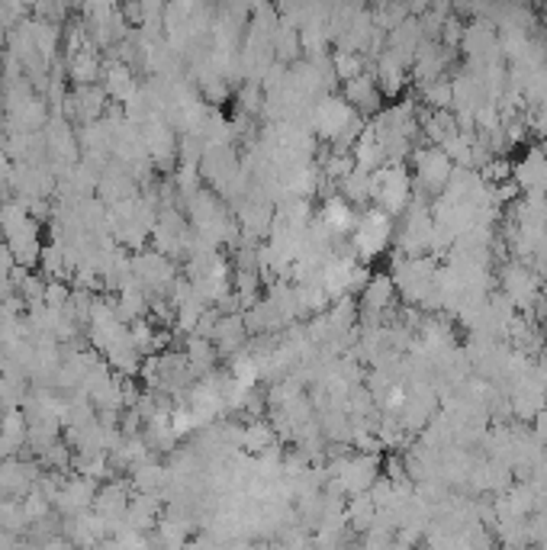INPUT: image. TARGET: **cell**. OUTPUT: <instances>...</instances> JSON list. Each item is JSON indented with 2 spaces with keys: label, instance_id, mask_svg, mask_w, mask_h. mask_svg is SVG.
Masks as SVG:
<instances>
[{
  "label": "cell",
  "instance_id": "7a4b0ae2",
  "mask_svg": "<svg viewBox=\"0 0 547 550\" xmlns=\"http://www.w3.org/2000/svg\"><path fill=\"white\" fill-rule=\"evenodd\" d=\"M412 178L403 164H383L371 174V203L389 216H403L406 206L412 203Z\"/></svg>",
  "mask_w": 547,
  "mask_h": 550
},
{
  "label": "cell",
  "instance_id": "30bf717a",
  "mask_svg": "<svg viewBox=\"0 0 547 550\" xmlns=\"http://www.w3.org/2000/svg\"><path fill=\"white\" fill-rule=\"evenodd\" d=\"M210 341L216 345L220 357H235L242 348H248V341H251V335H248V329H245V316H242V312H235V316H220Z\"/></svg>",
  "mask_w": 547,
  "mask_h": 550
},
{
  "label": "cell",
  "instance_id": "8992f818",
  "mask_svg": "<svg viewBox=\"0 0 547 550\" xmlns=\"http://www.w3.org/2000/svg\"><path fill=\"white\" fill-rule=\"evenodd\" d=\"M460 49H464L470 65H483V62L503 58V55H499V33H496V27L489 19H470V23H464Z\"/></svg>",
  "mask_w": 547,
  "mask_h": 550
},
{
  "label": "cell",
  "instance_id": "ac0fdd59",
  "mask_svg": "<svg viewBox=\"0 0 547 550\" xmlns=\"http://www.w3.org/2000/svg\"><path fill=\"white\" fill-rule=\"evenodd\" d=\"M422 103H428V110L454 107V88H451V78H438V80H432V84H425Z\"/></svg>",
  "mask_w": 547,
  "mask_h": 550
},
{
  "label": "cell",
  "instance_id": "5bb4252c",
  "mask_svg": "<svg viewBox=\"0 0 547 550\" xmlns=\"http://www.w3.org/2000/svg\"><path fill=\"white\" fill-rule=\"evenodd\" d=\"M354 155V168L364 171V174H374L377 168H383L387 164V151H383V142H380L377 135L371 133V126L361 133V139L354 142L351 149Z\"/></svg>",
  "mask_w": 547,
  "mask_h": 550
},
{
  "label": "cell",
  "instance_id": "603a6c76",
  "mask_svg": "<svg viewBox=\"0 0 547 550\" xmlns=\"http://www.w3.org/2000/svg\"><path fill=\"white\" fill-rule=\"evenodd\" d=\"M531 432H535V438H538V441L547 447V406L541 409L538 416H535V422H531Z\"/></svg>",
  "mask_w": 547,
  "mask_h": 550
},
{
  "label": "cell",
  "instance_id": "7402d4cb",
  "mask_svg": "<svg viewBox=\"0 0 547 550\" xmlns=\"http://www.w3.org/2000/svg\"><path fill=\"white\" fill-rule=\"evenodd\" d=\"M13 267H17V261H13V251H10L7 241L0 239V280H10Z\"/></svg>",
  "mask_w": 547,
  "mask_h": 550
},
{
  "label": "cell",
  "instance_id": "d6986e66",
  "mask_svg": "<svg viewBox=\"0 0 547 550\" xmlns=\"http://www.w3.org/2000/svg\"><path fill=\"white\" fill-rule=\"evenodd\" d=\"M52 512H55L52 502H49V499H45L42 493H39V489H33V493H29V496L23 499V515H27L29 524H39L42 518H49Z\"/></svg>",
  "mask_w": 547,
  "mask_h": 550
},
{
  "label": "cell",
  "instance_id": "277c9868",
  "mask_svg": "<svg viewBox=\"0 0 547 550\" xmlns=\"http://www.w3.org/2000/svg\"><path fill=\"white\" fill-rule=\"evenodd\" d=\"M412 155H415V174H412L415 194L435 196V200H438V196L444 194V187H448L454 164H451L448 155H444L442 149H435V145H422V149H415Z\"/></svg>",
  "mask_w": 547,
  "mask_h": 550
},
{
  "label": "cell",
  "instance_id": "9a60e30c",
  "mask_svg": "<svg viewBox=\"0 0 547 550\" xmlns=\"http://www.w3.org/2000/svg\"><path fill=\"white\" fill-rule=\"evenodd\" d=\"M344 518L351 524L354 531H371L374 528V518H377V506H374V499L364 493V496H351L348 499V506H344Z\"/></svg>",
  "mask_w": 547,
  "mask_h": 550
},
{
  "label": "cell",
  "instance_id": "5b68a950",
  "mask_svg": "<svg viewBox=\"0 0 547 550\" xmlns=\"http://www.w3.org/2000/svg\"><path fill=\"white\" fill-rule=\"evenodd\" d=\"M42 463L35 457H10L0 461V499H23L35 489V483L42 479Z\"/></svg>",
  "mask_w": 547,
  "mask_h": 550
},
{
  "label": "cell",
  "instance_id": "6da1fadb",
  "mask_svg": "<svg viewBox=\"0 0 547 550\" xmlns=\"http://www.w3.org/2000/svg\"><path fill=\"white\" fill-rule=\"evenodd\" d=\"M393 241H397V222H393V216L377 210V206H367L358 216V225H354L348 245H351L354 257L361 264H371L380 255H387Z\"/></svg>",
  "mask_w": 547,
  "mask_h": 550
},
{
  "label": "cell",
  "instance_id": "e0dca14e",
  "mask_svg": "<svg viewBox=\"0 0 547 550\" xmlns=\"http://www.w3.org/2000/svg\"><path fill=\"white\" fill-rule=\"evenodd\" d=\"M367 55H354V52H332V68H335V78L342 80H354L367 72Z\"/></svg>",
  "mask_w": 547,
  "mask_h": 550
},
{
  "label": "cell",
  "instance_id": "4fadbf2b",
  "mask_svg": "<svg viewBox=\"0 0 547 550\" xmlns=\"http://www.w3.org/2000/svg\"><path fill=\"white\" fill-rule=\"evenodd\" d=\"M184 357L187 364H190V373H194V380H200V377H206V373L220 370V351H216V345H212L210 338H184Z\"/></svg>",
  "mask_w": 547,
  "mask_h": 550
},
{
  "label": "cell",
  "instance_id": "52a82bcc",
  "mask_svg": "<svg viewBox=\"0 0 547 550\" xmlns=\"http://www.w3.org/2000/svg\"><path fill=\"white\" fill-rule=\"evenodd\" d=\"M139 194H142V187L135 184V178L129 174L126 164L110 161V164L100 171L97 200H104L106 206H119V203H126V200H135Z\"/></svg>",
  "mask_w": 547,
  "mask_h": 550
},
{
  "label": "cell",
  "instance_id": "3957f363",
  "mask_svg": "<svg viewBox=\"0 0 547 550\" xmlns=\"http://www.w3.org/2000/svg\"><path fill=\"white\" fill-rule=\"evenodd\" d=\"M133 280L151 296H168L171 284L177 280V264L161 251L145 248L133 255Z\"/></svg>",
  "mask_w": 547,
  "mask_h": 550
},
{
  "label": "cell",
  "instance_id": "8fae6325",
  "mask_svg": "<svg viewBox=\"0 0 547 550\" xmlns=\"http://www.w3.org/2000/svg\"><path fill=\"white\" fill-rule=\"evenodd\" d=\"M348 103L354 107V113L358 116H377L380 113V100H383V94H380L377 88V78H374L371 72H364L361 78L354 80H344V94H342Z\"/></svg>",
  "mask_w": 547,
  "mask_h": 550
},
{
  "label": "cell",
  "instance_id": "44dd1931",
  "mask_svg": "<svg viewBox=\"0 0 547 550\" xmlns=\"http://www.w3.org/2000/svg\"><path fill=\"white\" fill-rule=\"evenodd\" d=\"M10 178H13V161H10V155L4 149H0V196L4 200H10Z\"/></svg>",
  "mask_w": 547,
  "mask_h": 550
},
{
  "label": "cell",
  "instance_id": "7c38bea8",
  "mask_svg": "<svg viewBox=\"0 0 547 550\" xmlns=\"http://www.w3.org/2000/svg\"><path fill=\"white\" fill-rule=\"evenodd\" d=\"M68 62V80L74 84V88H88V84H100V78H104V52H97L94 45H88L84 52L71 55V58H65Z\"/></svg>",
  "mask_w": 547,
  "mask_h": 550
},
{
  "label": "cell",
  "instance_id": "9c48e42d",
  "mask_svg": "<svg viewBox=\"0 0 547 550\" xmlns=\"http://www.w3.org/2000/svg\"><path fill=\"white\" fill-rule=\"evenodd\" d=\"M100 84H104L110 103H119V107L129 103V100H133L135 94H139V88H142L139 74H135L129 65L116 62V58H110V62L104 65V78H100Z\"/></svg>",
  "mask_w": 547,
  "mask_h": 550
},
{
  "label": "cell",
  "instance_id": "ba28073f",
  "mask_svg": "<svg viewBox=\"0 0 547 550\" xmlns=\"http://www.w3.org/2000/svg\"><path fill=\"white\" fill-rule=\"evenodd\" d=\"M512 180L521 194H544L547 190V155L538 145L521 151V158L512 164Z\"/></svg>",
  "mask_w": 547,
  "mask_h": 550
},
{
  "label": "cell",
  "instance_id": "ffe728a7",
  "mask_svg": "<svg viewBox=\"0 0 547 550\" xmlns=\"http://www.w3.org/2000/svg\"><path fill=\"white\" fill-rule=\"evenodd\" d=\"M45 306H52V309H65L71 302V284L68 280H45V296H42Z\"/></svg>",
  "mask_w": 547,
  "mask_h": 550
},
{
  "label": "cell",
  "instance_id": "2e32d148",
  "mask_svg": "<svg viewBox=\"0 0 547 550\" xmlns=\"http://www.w3.org/2000/svg\"><path fill=\"white\" fill-rule=\"evenodd\" d=\"M338 196H344L354 210H358V206H367L371 203V174H364V171L354 168L351 174L338 184Z\"/></svg>",
  "mask_w": 547,
  "mask_h": 550
},
{
  "label": "cell",
  "instance_id": "cb8c5ba5",
  "mask_svg": "<svg viewBox=\"0 0 547 550\" xmlns=\"http://www.w3.org/2000/svg\"><path fill=\"white\" fill-rule=\"evenodd\" d=\"M538 149H541V151H544V155H547V139H541V145H538Z\"/></svg>",
  "mask_w": 547,
  "mask_h": 550
}]
</instances>
